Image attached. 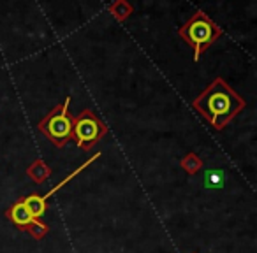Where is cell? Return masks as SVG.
<instances>
[{"label": "cell", "instance_id": "6da1fadb", "mask_svg": "<svg viewBox=\"0 0 257 253\" xmlns=\"http://www.w3.org/2000/svg\"><path fill=\"white\" fill-rule=\"evenodd\" d=\"M246 102L239 93H236L222 78H215L208 88L194 99L192 107L213 127L215 130L225 129L243 109Z\"/></svg>", "mask_w": 257, "mask_h": 253}, {"label": "cell", "instance_id": "7a4b0ae2", "mask_svg": "<svg viewBox=\"0 0 257 253\" xmlns=\"http://www.w3.org/2000/svg\"><path fill=\"white\" fill-rule=\"evenodd\" d=\"M180 37L194 50V60L199 62L201 55L222 36V29L210 20L203 11H197L182 29L178 30Z\"/></svg>", "mask_w": 257, "mask_h": 253}, {"label": "cell", "instance_id": "3957f363", "mask_svg": "<svg viewBox=\"0 0 257 253\" xmlns=\"http://www.w3.org/2000/svg\"><path fill=\"white\" fill-rule=\"evenodd\" d=\"M69 104L71 97H67L62 104H57L37 125L39 132L57 148H64L72 139V116L69 114Z\"/></svg>", "mask_w": 257, "mask_h": 253}, {"label": "cell", "instance_id": "277c9868", "mask_svg": "<svg viewBox=\"0 0 257 253\" xmlns=\"http://www.w3.org/2000/svg\"><path fill=\"white\" fill-rule=\"evenodd\" d=\"M107 134V125L95 113L85 109L76 118H72V139H76L78 148L90 151Z\"/></svg>", "mask_w": 257, "mask_h": 253}, {"label": "cell", "instance_id": "5b68a950", "mask_svg": "<svg viewBox=\"0 0 257 253\" xmlns=\"http://www.w3.org/2000/svg\"><path fill=\"white\" fill-rule=\"evenodd\" d=\"M6 216H8L13 223H15V227L18 228V230H25L27 225L34 220V218L30 216L29 211H27L25 204H23L22 200L15 202L11 207H8V211H6Z\"/></svg>", "mask_w": 257, "mask_h": 253}, {"label": "cell", "instance_id": "8992f818", "mask_svg": "<svg viewBox=\"0 0 257 253\" xmlns=\"http://www.w3.org/2000/svg\"><path fill=\"white\" fill-rule=\"evenodd\" d=\"M27 176H29L34 183L41 185V183H44V181L50 179L51 169H50V165L43 160V158H37V160H34L32 164L29 165V169H27Z\"/></svg>", "mask_w": 257, "mask_h": 253}, {"label": "cell", "instance_id": "52a82bcc", "mask_svg": "<svg viewBox=\"0 0 257 253\" xmlns=\"http://www.w3.org/2000/svg\"><path fill=\"white\" fill-rule=\"evenodd\" d=\"M22 202L25 204V207L30 213V216L37 218V220H39V218L48 211V200L44 199L43 195H37V193H30V195H27Z\"/></svg>", "mask_w": 257, "mask_h": 253}, {"label": "cell", "instance_id": "ba28073f", "mask_svg": "<svg viewBox=\"0 0 257 253\" xmlns=\"http://www.w3.org/2000/svg\"><path fill=\"white\" fill-rule=\"evenodd\" d=\"M100 155H102V153H95V155H92V157H90V158H88V160H86V162H85V164H83V165H79V167H78V169H76V171H74V172H71V174H69V176H67V178H64V179H62V181H60V183H58V185H55V186H53V188H51V190H50V192H48V193H46V195H43V197H44V199H46V200H48V199H50V197H51V195H53V193H57V192H58V190H62V188H64V186H65V185H67V183H69V181H71V179H74V178H76V176H78V174H81V172H83V171H85V169H86V167H90V165H92V164H93V162H95V160H97V158H99V157H100Z\"/></svg>", "mask_w": 257, "mask_h": 253}, {"label": "cell", "instance_id": "9c48e42d", "mask_svg": "<svg viewBox=\"0 0 257 253\" xmlns=\"http://www.w3.org/2000/svg\"><path fill=\"white\" fill-rule=\"evenodd\" d=\"M134 13V8L128 4L127 0H116L109 6V15L113 16L116 22H125L128 16Z\"/></svg>", "mask_w": 257, "mask_h": 253}, {"label": "cell", "instance_id": "30bf717a", "mask_svg": "<svg viewBox=\"0 0 257 253\" xmlns=\"http://www.w3.org/2000/svg\"><path fill=\"white\" fill-rule=\"evenodd\" d=\"M180 165H182V169L187 172V174L194 176V174H197L201 169H203V160H201L196 153H189V155H185L182 160H180Z\"/></svg>", "mask_w": 257, "mask_h": 253}, {"label": "cell", "instance_id": "8fae6325", "mask_svg": "<svg viewBox=\"0 0 257 253\" xmlns=\"http://www.w3.org/2000/svg\"><path fill=\"white\" fill-rule=\"evenodd\" d=\"M204 188H222L224 186V172L220 169H210L204 174Z\"/></svg>", "mask_w": 257, "mask_h": 253}, {"label": "cell", "instance_id": "7c38bea8", "mask_svg": "<svg viewBox=\"0 0 257 253\" xmlns=\"http://www.w3.org/2000/svg\"><path fill=\"white\" fill-rule=\"evenodd\" d=\"M25 232H29L30 235H32V239H36V241H41V239L44 237V235L50 232V225L43 223L41 220H37V218H34L32 221H30L29 225H27Z\"/></svg>", "mask_w": 257, "mask_h": 253}]
</instances>
